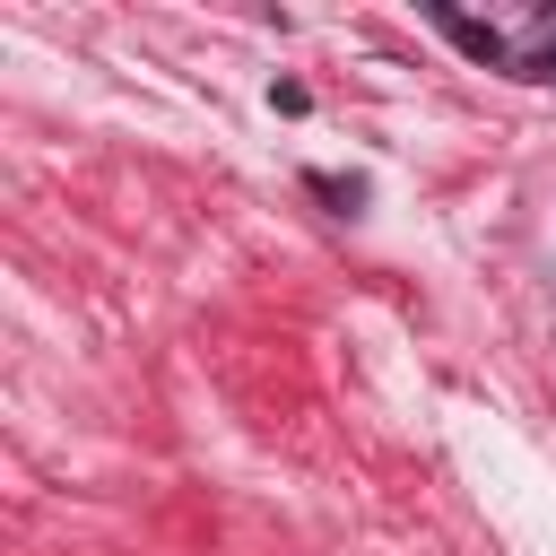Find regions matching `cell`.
<instances>
[{
  "instance_id": "cell-1",
  "label": "cell",
  "mask_w": 556,
  "mask_h": 556,
  "mask_svg": "<svg viewBox=\"0 0 556 556\" xmlns=\"http://www.w3.org/2000/svg\"><path fill=\"white\" fill-rule=\"evenodd\" d=\"M434 26H443L452 43H469L478 61H504V35H495V26H478V17H460V9H434Z\"/></svg>"
},
{
  "instance_id": "cell-2",
  "label": "cell",
  "mask_w": 556,
  "mask_h": 556,
  "mask_svg": "<svg viewBox=\"0 0 556 556\" xmlns=\"http://www.w3.org/2000/svg\"><path fill=\"white\" fill-rule=\"evenodd\" d=\"M530 78H556V35H547V43L530 52Z\"/></svg>"
}]
</instances>
